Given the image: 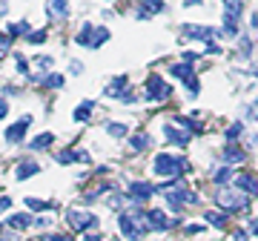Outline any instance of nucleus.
Masks as SVG:
<instances>
[{
	"instance_id": "6",
	"label": "nucleus",
	"mask_w": 258,
	"mask_h": 241,
	"mask_svg": "<svg viewBox=\"0 0 258 241\" xmlns=\"http://www.w3.org/2000/svg\"><path fill=\"white\" fill-rule=\"evenodd\" d=\"M169 72L178 75L181 81H186V89H189V95H198V78H195V69L189 64H175L169 66Z\"/></svg>"
},
{
	"instance_id": "12",
	"label": "nucleus",
	"mask_w": 258,
	"mask_h": 241,
	"mask_svg": "<svg viewBox=\"0 0 258 241\" xmlns=\"http://www.w3.org/2000/svg\"><path fill=\"white\" fill-rule=\"evenodd\" d=\"M46 15L55 20H63L69 18V0H49L46 3Z\"/></svg>"
},
{
	"instance_id": "24",
	"label": "nucleus",
	"mask_w": 258,
	"mask_h": 241,
	"mask_svg": "<svg viewBox=\"0 0 258 241\" xmlns=\"http://www.w3.org/2000/svg\"><path fill=\"white\" fill-rule=\"evenodd\" d=\"M52 141H55V135L52 132H43L40 138L32 141V149H46V147H52Z\"/></svg>"
},
{
	"instance_id": "18",
	"label": "nucleus",
	"mask_w": 258,
	"mask_h": 241,
	"mask_svg": "<svg viewBox=\"0 0 258 241\" xmlns=\"http://www.w3.org/2000/svg\"><path fill=\"white\" fill-rule=\"evenodd\" d=\"M35 172H40V167H37L35 161H20L18 169H15V175L20 178V181H26L29 175H35Z\"/></svg>"
},
{
	"instance_id": "14",
	"label": "nucleus",
	"mask_w": 258,
	"mask_h": 241,
	"mask_svg": "<svg viewBox=\"0 0 258 241\" xmlns=\"http://www.w3.org/2000/svg\"><path fill=\"white\" fill-rule=\"evenodd\" d=\"M161 9H164V0H141V6H138V20L152 18V15H158Z\"/></svg>"
},
{
	"instance_id": "28",
	"label": "nucleus",
	"mask_w": 258,
	"mask_h": 241,
	"mask_svg": "<svg viewBox=\"0 0 258 241\" xmlns=\"http://www.w3.org/2000/svg\"><path fill=\"white\" fill-rule=\"evenodd\" d=\"M43 40H46V29H37V32H29L26 35V43H43Z\"/></svg>"
},
{
	"instance_id": "10",
	"label": "nucleus",
	"mask_w": 258,
	"mask_h": 241,
	"mask_svg": "<svg viewBox=\"0 0 258 241\" xmlns=\"http://www.w3.org/2000/svg\"><path fill=\"white\" fill-rule=\"evenodd\" d=\"M147 224L149 230H169V218H166L164 210H147Z\"/></svg>"
},
{
	"instance_id": "21",
	"label": "nucleus",
	"mask_w": 258,
	"mask_h": 241,
	"mask_svg": "<svg viewBox=\"0 0 258 241\" xmlns=\"http://www.w3.org/2000/svg\"><path fill=\"white\" fill-rule=\"evenodd\" d=\"M241 161H244V149H238L235 144L227 147V152H224V164L230 167V164H241Z\"/></svg>"
},
{
	"instance_id": "13",
	"label": "nucleus",
	"mask_w": 258,
	"mask_h": 241,
	"mask_svg": "<svg viewBox=\"0 0 258 241\" xmlns=\"http://www.w3.org/2000/svg\"><path fill=\"white\" fill-rule=\"evenodd\" d=\"M186 37H198V40H210V37H215L218 32L215 29H210V26H195V23H186L184 29H181Z\"/></svg>"
},
{
	"instance_id": "43",
	"label": "nucleus",
	"mask_w": 258,
	"mask_h": 241,
	"mask_svg": "<svg viewBox=\"0 0 258 241\" xmlns=\"http://www.w3.org/2000/svg\"><path fill=\"white\" fill-rule=\"evenodd\" d=\"M249 230H252V232L258 235V221H252V224H249Z\"/></svg>"
},
{
	"instance_id": "29",
	"label": "nucleus",
	"mask_w": 258,
	"mask_h": 241,
	"mask_svg": "<svg viewBox=\"0 0 258 241\" xmlns=\"http://www.w3.org/2000/svg\"><path fill=\"white\" fill-rule=\"evenodd\" d=\"M23 204L29 207V210H32V213H40V210H46V201H40V198H26V201H23Z\"/></svg>"
},
{
	"instance_id": "40",
	"label": "nucleus",
	"mask_w": 258,
	"mask_h": 241,
	"mask_svg": "<svg viewBox=\"0 0 258 241\" xmlns=\"http://www.w3.org/2000/svg\"><path fill=\"white\" fill-rule=\"evenodd\" d=\"M72 72H75V75H81V72H83V66L78 64V61H72Z\"/></svg>"
},
{
	"instance_id": "16",
	"label": "nucleus",
	"mask_w": 258,
	"mask_h": 241,
	"mask_svg": "<svg viewBox=\"0 0 258 241\" xmlns=\"http://www.w3.org/2000/svg\"><path fill=\"white\" fill-rule=\"evenodd\" d=\"M224 9H227V18L224 20L235 23V20L241 18V12H244V3H241V0H224Z\"/></svg>"
},
{
	"instance_id": "25",
	"label": "nucleus",
	"mask_w": 258,
	"mask_h": 241,
	"mask_svg": "<svg viewBox=\"0 0 258 241\" xmlns=\"http://www.w3.org/2000/svg\"><path fill=\"white\" fill-rule=\"evenodd\" d=\"M106 40H109V32H106V29H95V35H92V43H89V46H103V43H106Z\"/></svg>"
},
{
	"instance_id": "39",
	"label": "nucleus",
	"mask_w": 258,
	"mask_h": 241,
	"mask_svg": "<svg viewBox=\"0 0 258 241\" xmlns=\"http://www.w3.org/2000/svg\"><path fill=\"white\" fill-rule=\"evenodd\" d=\"M83 241H101V235H98V232H86V235H83Z\"/></svg>"
},
{
	"instance_id": "45",
	"label": "nucleus",
	"mask_w": 258,
	"mask_h": 241,
	"mask_svg": "<svg viewBox=\"0 0 258 241\" xmlns=\"http://www.w3.org/2000/svg\"><path fill=\"white\" fill-rule=\"evenodd\" d=\"M252 72H255V75H258V64H252Z\"/></svg>"
},
{
	"instance_id": "11",
	"label": "nucleus",
	"mask_w": 258,
	"mask_h": 241,
	"mask_svg": "<svg viewBox=\"0 0 258 241\" xmlns=\"http://www.w3.org/2000/svg\"><path fill=\"white\" fill-rule=\"evenodd\" d=\"M152 193H155V187L147 184V181H135V184H129V195H132L138 204H144V201H147Z\"/></svg>"
},
{
	"instance_id": "22",
	"label": "nucleus",
	"mask_w": 258,
	"mask_h": 241,
	"mask_svg": "<svg viewBox=\"0 0 258 241\" xmlns=\"http://www.w3.org/2000/svg\"><path fill=\"white\" fill-rule=\"evenodd\" d=\"M57 161L60 164H72V161H89L86 152H72V149H63V152H57Z\"/></svg>"
},
{
	"instance_id": "26",
	"label": "nucleus",
	"mask_w": 258,
	"mask_h": 241,
	"mask_svg": "<svg viewBox=\"0 0 258 241\" xmlns=\"http://www.w3.org/2000/svg\"><path fill=\"white\" fill-rule=\"evenodd\" d=\"M9 37H18V35H29V23L23 20V23H12L9 32H6Z\"/></svg>"
},
{
	"instance_id": "35",
	"label": "nucleus",
	"mask_w": 258,
	"mask_h": 241,
	"mask_svg": "<svg viewBox=\"0 0 258 241\" xmlns=\"http://www.w3.org/2000/svg\"><path fill=\"white\" fill-rule=\"evenodd\" d=\"M9 43H12V37H9V35H0V57L9 52Z\"/></svg>"
},
{
	"instance_id": "33",
	"label": "nucleus",
	"mask_w": 258,
	"mask_h": 241,
	"mask_svg": "<svg viewBox=\"0 0 258 241\" xmlns=\"http://www.w3.org/2000/svg\"><path fill=\"white\" fill-rule=\"evenodd\" d=\"M207 221L215 224V227H224V224H227V218H224L221 213H212V210H210V213H207Z\"/></svg>"
},
{
	"instance_id": "4",
	"label": "nucleus",
	"mask_w": 258,
	"mask_h": 241,
	"mask_svg": "<svg viewBox=\"0 0 258 241\" xmlns=\"http://www.w3.org/2000/svg\"><path fill=\"white\" fill-rule=\"evenodd\" d=\"M215 201L221 204L224 213H241V210H247V195L238 193V190H218V195H215Z\"/></svg>"
},
{
	"instance_id": "23",
	"label": "nucleus",
	"mask_w": 258,
	"mask_h": 241,
	"mask_svg": "<svg viewBox=\"0 0 258 241\" xmlns=\"http://www.w3.org/2000/svg\"><path fill=\"white\" fill-rule=\"evenodd\" d=\"M92 35H95L92 23H83L81 35H78V43H81V46H89V43H92Z\"/></svg>"
},
{
	"instance_id": "3",
	"label": "nucleus",
	"mask_w": 258,
	"mask_h": 241,
	"mask_svg": "<svg viewBox=\"0 0 258 241\" xmlns=\"http://www.w3.org/2000/svg\"><path fill=\"white\" fill-rule=\"evenodd\" d=\"M155 172L158 175H181V172H186V161L184 158H178V155H169V152H161V155L155 158Z\"/></svg>"
},
{
	"instance_id": "32",
	"label": "nucleus",
	"mask_w": 258,
	"mask_h": 241,
	"mask_svg": "<svg viewBox=\"0 0 258 241\" xmlns=\"http://www.w3.org/2000/svg\"><path fill=\"white\" fill-rule=\"evenodd\" d=\"M106 132L115 135V138H120V135H126V127L123 124H106Z\"/></svg>"
},
{
	"instance_id": "31",
	"label": "nucleus",
	"mask_w": 258,
	"mask_h": 241,
	"mask_svg": "<svg viewBox=\"0 0 258 241\" xmlns=\"http://www.w3.org/2000/svg\"><path fill=\"white\" fill-rule=\"evenodd\" d=\"M43 84L52 86V89H60V86H63V78H60V75H46V78H43Z\"/></svg>"
},
{
	"instance_id": "36",
	"label": "nucleus",
	"mask_w": 258,
	"mask_h": 241,
	"mask_svg": "<svg viewBox=\"0 0 258 241\" xmlns=\"http://www.w3.org/2000/svg\"><path fill=\"white\" fill-rule=\"evenodd\" d=\"M15 61H18V72L26 75V72H29V61H26L23 55H15Z\"/></svg>"
},
{
	"instance_id": "34",
	"label": "nucleus",
	"mask_w": 258,
	"mask_h": 241,
	"mask_svg": "<svg viewBox=\"0 0 258 241\" xmlns=\"http://www.w3.org/2000/svg\"><path fill=\"white\" fill-rule=\"evenodd\" d=\"M238 135H241V124H232L230 130H227V141H230V144H235V141H238Z\"/></svg>"
},
{
	"instance_id": "9",
	"label": "nucleus",
	"mask_w": 258,
	"mask_h": 241,
	"mask_svg": "<svg viewBox=\"0 0 258 241\" xmlns=\"http://www.w3.org/2000/svg\"><path fill=\"white\" fill-rule=\"evenodd\" d=\"M126 84H129V81L123 78V75L115 78V81L109 84V89H106V95H109V98H120V101H135V95L126 92Z\"/></svg>"
},
{
	"instance_id": "17",
	"label": "nucleus",
	"mask_w": 258,
	"mask_h": 241,
	"mask_svg": "<svg viewBox=\"0 0 258 241\" xmlns=\"http://www.w3.org/2000/svg\"><path fill=\"white\" fill-rule=\"evenodd\" d=\"M235 187H238V190H244V193H258V178L244 172V175L235 178Z\"/></svg>"
},
{
	"instance_id": "41",
	"label": "nucleus",
	"mask_w": 258,
	"mask_h": 241,
	"mask_svg": "<svg viewBox=\"0 0 258 241\" xmlns=\"http://www.w3.org/2000/svg\"><path fill=\"white\" fill-rule=\"evenodd\" d=\"M6 112H9V106H6V101H0V118H6Z\"/></svg>"
},
{
	"instance_id": "15",
	"label": "nucleus",
	"mask_w": 258,
	"mask_h": 241,
	"mask_svg": "<svg viewBox=\"0 0 258 241\" xmlns=\"http://www.w3.org/2000/svg\"><path fill=\"white\" fill-rule=\"evenodd\" d=\"M164 135L169 144H178V147H184L186 141H189V135H186L184 130H178L175 124H164Z\"/></svg>"
},
{
	"instance_id": "27",
	"label": "nucleus",
	"mask_w": 258,
	"mask_h": 241,
	"mask_svg": "<svg viewBox=\"0 0 258 241\" xmlns=\"http://www.w3.org/2000/svg\"><path fill=\"white\" fill-rule=\"evenodd\" d=\"M212 181H215V184H227V181H232V169H230V167L218 169V172L212 175Z\"/></svg>"
},
{
	"instance_id": "30",
	"label": "nucleus",
	"mask_w": 258,
	"mask_h": 241,
	"mask_svg": "<svg viewBox=\"0 0 258 241\" xmlns=\"http://www.w3.org/2000/svg\"><path fill=\"white\" fill-rule=\"evenodd\" d=\"M149 147V135H132V149H147Z\"/></svg>"
},
{
	"instance_id": "7",
	"label": "nucleus",
	"mask_w": 258,
	"mask_h": 241,
	"mask_svg": "<svg viewBox=\"0 0 258 241\" xmlns=\"http://www.w3.org/2000/svg\"><path fill=\"white\" fill-rule=\"evenodd\" d=\"M66 221L72 224L75 230H89V227H98V218L92 213H78V210H69L66 213Z\"/></svg>"
},
{
	"instance_id": "2",
	"label": "nucleus",
	"mask_w": 258,
	"mask_h": 241,
	"mask_svg": "<svg viewBox=\"0 0 258 241\" xmlns=\"http://www.w3.org/2000/svg\"><path fill=\"white\" fill-rule=\"evenodd\" d=\"M144 218H147V213H141L138 207H132V210H126V213H120L118 224H120V232H123V238L138 241L141 235L147 232V227H144Z\"/></svg>"
},
{
	"instance_id": "37",
	"label": "nucleus",
	"mask_w": 258,
	"mask_h": 241,
	"mask_svg": "<svg viewBox=\"0 0 258 241\" xmlns=\"http://www.w3.org/2000/svg\"><path fill=\"white\" fill-rule=\"evenodd\" d=\"M37 66H40V69L46 72L49 66H52V57H37Z\"/></svg>"
},
{
	"instance_id": "38",
	"label": "nucleus",
	"mask_w": 258,
	"mask_h": 241,
	"mask_svg": "<svg viewBox=\"0 0 258 241\" xmlns=\"http://www.w3.org/2000/svg\"><path fill=\"white\" fill-rule=\"evenodd\" d=\"M9 207H12V198L3 195V198H0V213H3V210H9Z\"/></svg>"
},
{
	"instance_id": "42",
	"label": "nucleus",
	"mask_w": 258,
	"mask_h": 241,
	"mask_svg": "<svg viewBox=\"0 0 258 241\" xmlns=\"http://www.w3.org/2000/svg\"><path fill=\"white\" fill-rule=\"evenodd\" d=\"M186 6H201V0H184Z\"/></svg>"
},
{
	"instance_id": "20",
	"label": "nucleus",
	"mask_w": 258,
	"mask_h": 241,
	"mask_svg": "<svg viewBox=\"0 0 258 241\" xmlns=\"http://www.w3.org/2000/svg\"><path fill=\"white\" fill-rule=\"evenodd\" d=\"M92 109H95V101H83V103H78V109H75V120H89L92 118Z\"/></svg>"
},
{
	"instance_id": "5",
	"label": "nucleus",
	"mask_w": 258,
	"mask_h": 241,
	"mask_svg": "<svg viewBox=\"0 0 258 241\" xmlns=\"http://www.w3.org/2000/svg\"><path fill=\"white\" fill-rule=\"evenodd\" d=\"M169 95H172V86L166 84V81H161L158 75H152L147 81V98L149 101H166Z\"/></svg>"
},
{
	"instance_id": "19",
	"label": "nucleus",
	"mask_w": 258,
	"mask_h": 241,
	"mask_svg": "<svg viewBox=\"0 0 258 241\" xmlns=\"http://www.w3.org/2000/svg\"><path fill=\"white\" fill-rule=\"evenodd\" d=\"M29 224H32V215L18 213V215H12L9 221H6V227H9V230H26Z\"/></svg>"
},
{
	"instance_id": "8",
	"label": "nucleus",
	"mask_w": 258,
	"mask_h": 241,
	"mask_svg": "<svg viewBox=\"0 0 258 241\" xmlns=\"http://www.w3.org/2000/svg\"><path fill=\"white\" fill-rule=\"evenodd\" d=\"M29 124H32V115H23L18 124H12L9 130H6V141H9V144H20L23 135H26V130H29Z\"/></svg>"
},
{
	"instance_id": "1",
	"label": "nucleus",
	"mask_w": 258,
	"mask_h": 241,
	"mask_svg": "<svg viewBox=\"0 0 258 241\" xmlns=\"http://www.w3.org/2000/svg\"><path fill=\"white\" fill-rule=\"evenodd\" d=\"M155 190H161V193H164L166 204L172 207L175 213H178V210H184L186 204H192V201H195V195L184 187V181H169V184H161V187H155Z\"/></svg>"
},
{
	"instance_id": "44",
	"label": "nucleus",
	"mask_w": 258,
	"mask_h": 241,
	"mask_svg": "<svg viewBox=\"0 0 258 241\" xmlns=\"http://www.w3.org/2000/svg\"><path fill=\"white\" fill-rule=\"evenodd\" d=\"M46 241H63L60 235H46Z\"/></svg>"
},
{
	"instance_id": "46",
	"label": "nucleus",
	"mask_w": 258,
	"mask_h": 241,
	"mask_svg": "<svg viewBox=\"0 0 258 241\" xmlns=\"http://www.w3.org/2000/svg\"><path fill=\"white\" fill-rule=\"evenodd\" d=\"M112 241H118V238H112Z\"/></svg>"
}]
</instances>
